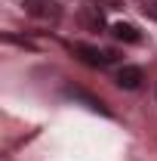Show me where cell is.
Wrapping results in <instances>:
<instances>
[{"instance_id":"obj_1","label":"cell","mask_w":157,"mask_h":161,"mask_svg":"<svg viewBox=\"0 0 157 161\" xmlns=\"http://www.w3.org/2000/svg\"><path fill=\"white\" fill-rule=\"evenodd\" d=\"M22 6H25V13H28L31 19H37V22H49V25H56V22L62 19V9H59L56 0H25Z\"/></svg>"},{"instance_id":"obj_2","label":"cell","mask_w":157,"mask_h":161,"mask_svg":"<svg viewBox=\"0 0 157 161\" xmlns=\"http://www.w3.org/2000/svg\"><path fill=\"white\" fill-rule=\"evenodd\" d=\"M71 50H74V56H77L83 65H93V68H102V65H108V62L117 59L114 50H96V47H86V43H74Z\"/></svg>"},{"instance_id":"obj_3","label":"cell","mask_w":157,"mask_h":161,"mask_svg":"<svg viewBox=\"0 0 157 161\" xmlns=\"http://www.w3.org/2000/svg\"><path fill=\"white\" fill-rule=\"evenodd\" d=\"M142 80H145V75H142L139 65H123V68L117 71V84L123 87V90H139Z\"/></svg>"},{"instance_id":"obj_4","label":"cell","mask_w":157,"mask_h":161,"mask_svg":"<svg viewBox=\"0 0 157 161\" xmlns=\"http://www.w3.org/2000/svg\"><path fill=\"white\" fill-rule=\"evenodd\" d=\"M111 34H114V40H123V43H139V40H142L139 28H136V25H126V22L111 25Z\"/></svg>"},{"instance_id":"obj_5","label":"cell","mask_w":157,"mask_h":161,"mask_svg":"<svg viewBox=\"0 0 157 161\" xmlns=\"http://www.w3.org/2000/svg\"><path fill=\"white\" fill-rule=\"evenodd\" d=\"M80 22H83V28H89V31H102V13H99V6H86L83 13H80Z\"/></svg>"}]
</instances>
